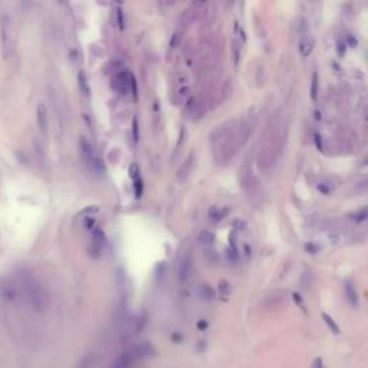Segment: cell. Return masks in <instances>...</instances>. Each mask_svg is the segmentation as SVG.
I'll return each instance as SVG.
<instances>
[{
  "mask_svg": "<svg viewBox=\"0 0 368 368\" xmlns=\"http://www.w3.org/2000/svg\"><path fill=\"white\" fill-rule=\"evenodd\" d=\"M286 139V127L282 120L275 121L269 132V139L266 145L263 147L260 157H259V166L260 169H269L275 164V161L279 157L280 151L283 149Z\"/></svg>",
  "mask_w": 368,
  "mask_h": 368,
  "instance_id": "cell-1",
  "label": "cell"
},
{
  "mask_svg": "<svg viewBox=\"0 0 368 368\" xmlns=\"http://www.w3.org/2000/svg\"><path fill=\"white\" fill-rule=\"evenodd\" d=\"M131 80H132V77H129V75H127L125 72H122V73H120V75L117 77L115 88L120 91L121 94L128 92L129 85H131Z\"/></svg>",
  "mask_w": 368,
  "mask_h": 368,
  "instance_id": "cell-7",
  "label": "cell"
},
{
  "mask_svg": "<svg viewBox=\"0 0 368 368\" xmlns=\"http://www.w3.org/2000/svg\"><path fill=\"white\" fill-rule=\"evenodd\" d=\"M129 176H131V179L134 180V181L139 179L138 164H131V167H129Z\"/></svg>",
  "mask_w": 368,
  "mask_h": 368,
  "instance_id": "cell-16",
  "label": "cell"
},
{
  "mask_svg": "<svg viewBox=\"0 0 368 368\" xmlns=\"http://www.w3.org/2000/svg\"><path fill=\"white\" fill-rule=\"evenodd\" d=\"M213 211H216V214H210L211 216V219H214V220H222L228 213H229V209H225V210H222L220 211L219 209H213Z\"/></svg>",
  "mask_w": 368,
  "mask_h": 368,
  "instance_id": "cell-19",
  "label": "cell"
},
{
  "mask_svg": "<svg viewBox=\"0 0 368 368\" xmlns=\"http://www.w3.org/2000/svg\"><path fill=\"white\" fill-rule=\"evenodd\" d=\"M214 239H216L214 235L211 232H209V230H204L203 233H200L199 236V242L201 245H211L214 242Z\"/></svg>",
  "mask_w": 368,
  "mask_h": 368,
  "instance_id": "cell-12",
  "label": "cell"
},
{
  "mask_svg": "<svg viewBox=\"0 0 368 368\" xmlns=\"http://www.w3.org/2000/svg\"><path fill=\"white\" fill-rule=\"evenodd\" d=\"M132 134H134V139L138 141L139 134H138V122H137V118L132 120Z\"/></svg>",
  "mask_w": 368,
  "mask_h": 368,
  "instance_id": "cell-20",
  "label": "cell"
},
{
  "mask_svg": "<svg viewBox=\"0 0 368 368\" xmlns=\"http://www.w3.org/2000/svg\"><path fill=\"white\" fill-rule=\"evenodd\" d=\"M94 240L97 242V245H98V248L101 249V246L107 242V238H105V233H104V230H101L100 228H97V229H94Z\"/></svg>",
  "mask_w": 368,
  "mask_h": 368,
  "instance_id": "cell-14",
  "label": "cell"
},
{
  "mask_svg": "<svg viewBox=\"0 0 368 368\" xmlns=\"http://www.w3.org/2000/svg\"><path fill=\"white\" fill-rule=\"evenodd\" d=\"M78 81H80L81 92H82L85 97H90V87H88V81H87V77H85V73H84V72H81L80 73Z\"/></svg>",
  "mask_w": 368,
  "mask_h": 368,
  "instance_id": "cell-11",
  "label": "cell"
},
{
  "mask_svg": "<svg viewBox=\"0 0 368 368\" xmlns=\"http://www.w3.org/2000/svg\"><path fill=\"white\" fill-rule=\"evenodd\" d=\"M292 297H293V301H295V304L298 305L299 308L302 309L304 312H307V307H305V302H304V299H302V297H301L299 293H297V292H295V293H293Z\"/></svg>",
  "mask_w": 368,
  "mask_h": 368,
  "instance_id": "cell-17",
  "label": "cell"
},
{
  "mask_svg": "<svg viewBox=\"0 0 368 368\" xmlns=\"http://www.w3.org/2000/svg\"><path fill=\"white\" fill-rule=\"evenodd\" d=\"M141 193H142V186H141V180H135V196L141 197Z\"/></svg>",
  "mask_w": 368,
  "mask_h": 368,
  "instance_id": "cell-22",
  "label": "cell"
},
{
  "mask_svg": "<svg viewBox=\"0 0 368 368\" xmlns=\"http://www.w3.org/2000/svg\"><path fill=\"white\" fill-rule=\"evenodd\" d=\"M219 290L223 295H229L230 293V283L226 280H220L219 282Z\"/></svg>",
  "mask_w": 368,
  "mask_h": 368,
  "instance_id": "cell-18",
  "label": "cell"
},
{
  "mask_svg": "<svg viewBox=\"0 0 368 368\" xmlns=\"http://www.w3.org/2000/svg\"><path fill=\"white\" fill-rule=\"evenodd\" d=\"M191 273H193V259L190 255H187L180 263L179 279L181 282H187L191 278Z\"/></svg>",
  "mask_w": 368,
  "mask_h": 368,
  "instance_id": "cell-4",
  "label": "cell"
},
{
  "mask_svg": "<svg viewBox=\"0 0 368 368\" xmlns=\"http://www.w3.org/2000/svg\"><path fill=\"white\" fill-rule=\"evenodd\" d=\"M311 97L315 101L318 98V73L315 72L312 75V82H311Z\"/></svg>",
  "mask_w": 368,
  "mask_h": 368,
  "instance_id": "cell-13",
  "label": "cell"
},
{
  "mask_svg": "<svg viewBox=\"0 0 368 368\" xmlns=\"http://www.w3.org/2000/svg\"><path fill=\"white\" fill-rule=\"evenodd\" d=\"M200 297H201L203 301H206V302H211L213 299L216 298V292L209 285H203L201 289H200Z\"/></svg>",
  "mask_w": 368,
  "mask_h": 368,
  "instance_id": "cell-9",
  "label": "cell"
},
{
  "mask_svg": "<svg viewBox=\"0 0 368 368\" xmlns=\"http://www.w3.org/2000/svg\"><path fill=\"white\" fill-rule=\"evenodd\" d=\"M299 53L304 56V58H307L309 56L311 53H312V50H314V40L309 39L308 36L305 35V36H302L301 40H299Z\"/></svg>",
  "mask_w": 368,
  "mask_h": 368,
  "instance_id": "cell-6",
  "label": "cell"
},
{
  "mask_svg": "<svg viewBox=\"0 0 368 368\" xmlns=\"http://www.w3.org/2000/svg\"><path fill=\"white\" fill-rule=\"evenodd\" d=\"M197 325H199V328L203 331V329L207 328V325H209V324H207L206 321H199V324H197Z\"/></svg>",
  "mask_w": 368,
  "mask_h": 368,
  "instance_id": "cell-26",
  "label": "cell"
},
{
  "mask_svg": "<svg viewBox=\"0 0 368 368\" xmlns=\"http://www.w3.org/2000/svg\"><path fill=\"white\" fill-rule=\"evenodd\" d=\"M132 354L135 355V358L138 361H145V359L154 358L157 355V348L149 342V341H141L138 344H135L134 347H131Z\"/></svg>",
  "mask_w": 368,
  "mask_h": 368,
  "instance_id": "cell-2",
  "label": "cell"
},
{
  "mask_svg": "<svg viewBox=\"0 0 368 368\" xmlns=\"http://www.w3.org/2000/svg\"><path fill=\"white\" fill-rule=\"evenodd\" d=\"M344 46H345V43L344 42H338V46H337V49H338V53L342 56L344 53H345V50H344Z\"/></svg>",
  "mask_w": 368,
  "mask_h": 368,
  "instance_id": "cell-25",
  "label": "cell"
},
{
  "mask_svg": "<svg viewBox=\"0 0 368 368\" xmlns=\"http://www.w3.org/2000/svg\"><path fill=\"white\" fill-rule=\"evenodd\" d=\"M312 368H324V361L322 358H315V361L312 362Z\"/></svg>",
  "mask_w": 368,
  "mask_h": 368,
  "instance_id": "cell-23",
  "label": "cell"
},
{
  "mask_svg": "<svg viewBox=\"0 0 368 368\" xmlns=\"http://www.w3.org/2000/svg\"><path fill=\"white\" fill-rule=\"evenodd\" d=\"M81 150H82L84 159L87 160L88 163L92 164V160H94V153H92V149H91V145L88 144V141H87L85 138H81Z\"/></svg>",
  "mask_w": 368,
  "mask_h": 368,
  "instance_id": "cell-10",
  "label": "cell"
},
{
  "mask_svg": "<svg viewBox=\"0 0 368 368\" xmlns=\"http://www.w3.org/2000/svg\"><path fill=\"white\" fill-rule=\"evenodd\" d=\"M181 339H183V335H180L179 332H174V334L171 335V341H176V342H181Z\"/></svg>",
  "mask_w": 368,
  "mask_h": 368,
  "instance_id": "cell-24",
  "label": "cell"
},
{
  "mask_svg": "<svg viewBox=\"0 0 368 368\" xmlns=\"http://www.w3.org/2000/svg\"><path fill=\"white\" fill-rule=\"evenodd\" d=\"M193 157H194V156L191 154V156L189 157V160L186 161V166H183V169L180 170V174H179L180 177H183V176L186 177V176H187V171H189V170L191 169V166H193Z\"/></svg>",
  "mask_w": 368,
  "mask_h": 368,
  "instance_id": "cell-15",
  "label": "cell"
},
{
  "mask_svg": "<svg viewBox=\"0 0 368 368\" xmlns=\"http://www.w3.org/2000/svg\"><path fill=\"white\" fill-rule=\"evenodd\" d=\"M321 317H322L324 322H325V325L328 327V329L331 331V332H332V334H334V335H339V334H341V329H339L338 324H337L334 319L331 318L327 312H322V314H321Z\"/></svg>",
  "mask_w": 368,
  "mask_h": 368,
  "instance_id": "cell-8",
  "label": "cell"
},
{
  "mask_svg": "<svg viewBox=\"0 0 368 368\" xmlns=\"http://www.w3.org/2000/svg\"><path fill=\"white\" fill-rule=\"evenodd\" d=\"M344 290H345V297L348 299V302L352 307H357L358 304V293H357V289L352 285V282L347 280L344 283Z\"/></svg>",
  "mask_w": 368,
  "mask_h": 368,
  "instance_id": "cell-5",
  "label": "cell"
},
{
  "mask_svg": "<svg viewBox=\"0 0 368 368\" xmlns=\"http://www.w3.org/2000/svg\"><path fill=\"white\" fill-rule=\"evenodd\" d=\"M139 361L135 358V355L132 354V351H124L122 354H120L117 358L114 359V362L111 364L110 368H134Z\"/></svg>",
  "mask_w": 368,
  "mask_h": 368,
  "instance_id": "cell-3",
  "label": "cell"
},
{
  "mask_svg": "<svg viewBox=\"0 0 368 368\" xmlns=\"http://www.w3.org/2000/svg\"><path fill=\"white\" fill-rule=\"evenodd\" d=\"M117 18H118V26H120V29L124 30V28H125V25H124V16H122V10L120 8L117 10Z\"/></svg>",
  "mask_w": 368,
  "mask_h": 368,
  "instance_id": "cell-21",
  "label": "cell"
}]
</instances>
